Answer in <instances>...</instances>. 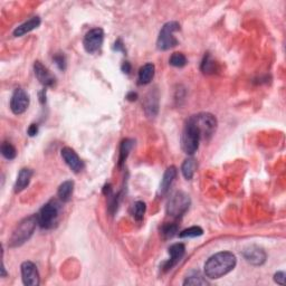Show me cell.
<instances>
[{"label":"cell","instance_id":"cell-1","mask_svg":"<svg viewBox=\"0 0 286 286\" xmlns=\"http://www.w3.org/2000/svg\"><path fill=\"white\" fill-rule=\"evenodd\" d=\"M237 259L230 251H220L212 255L205 264V275L210 280H217L235 268Z\"/></svg>","mask_w":286,"mask_h":286},{"label":"cell","instance_id":"cell-2","mask_svg":"<svg viewBox=\"0 0 286 286\" xmlns=\"http://www.w3.org/2000/svg\"><path fill=\"white\" fill-rule=\"evenodd\" d=\"M37 225V215L29 216L27 218L22 219L21 222L17 225L16 228H15L13 231V234L10 236L9 246L18 247L21 246L22 244H25L33 236Z\"/></svg>","mask_w":286,"mask_h":286},{"label":"cell","instance_id":"cell-3","mask_svg":"<svg viewBox=\"0 0 286 286\" xmlns=\"http://www.w3.org/2000/svg\"><path fill=\"white\" fill-rule=\"evenodd\" d=\"M62 208L57 200H51L45 204L38 212V226L43 229H52L54 228L59 219V213Z\"/></svg>","mask_w":286,"mask_h":286},{"label":"cell","instance_id":"cell-4","mask_svg":"<svg viewBox=\"0 0 286 286\" xmlns=\"http://www.w3.org/2000/svg\"><path fill=\"white\" fill-rule=\"evenodd\" d=\"M199 131L201 139L208 140L213 135L217 129V119L210 113H198L188 119Z\"/></svg>","mask_w":286,"mask_h":286},{"label":"cell","instance_id":"cell-5","mask_svg":"<svg viewBox=\"0 0 286 286\" xmlns=\"http://www.w3.org/2000/svg\"><path fill=\"white\" fill-rule=\"evenodd\" d=\"M201 140L203 139H201L199 131H198L191 122L187 120V123L185 125L184 132H182L181 136L182 150L187 154L192 155L198 150V148H199V143Z\"/></svg>","mask_w":286,"mask_h":286},{"label":"cell","instance_id":"cell-6","mask_svg":"<svg viewBox=\"0 0 286 286\" xmlns=\"http://www.w3.org/2000/svg\"><path fill=\"white\" fill-rule=\"evenodd\" d=\"M180 30V25L177 21H169L163 25L159 33L157 47L160 51H168L178 45V39L174 36L175 32Z\"/></svg>","mask_w":286,"mask_h":286},{"label":"cell","instance_id":"cell-7","mask_svg":"<svg viewBox=\"0 0 286 286\" xmlns=\"http://www.w3.org/2000/svg\"><path fill=\"white\" fill-rule=\"evenodd\" d=\"M190 198L188 194L184 191H177L170 197L167 206L168 215L173 217V218H180L182 215H185L186 211L189 209Z\"/></svg>","mask_w":286,"mask_h":286},{"label":"cell","instance_id":"cell-8","mask_svg":"<svg viewBox=\"0 0 286 286\" xmlns=\"http://www.w3.org/2000/svg\"><path fill=\"white\" fill-rule=\"evenodd\" d=\"M104 41V32L102 28H93L86 33L83 39L84 48L90 54L100 52Z\"/></svg>","mask_w":286,"mask_h":286},{"label":"cell","instance_id":"cell-9","mask_svg":"<svg viewBox=\"0 0 286 286\" xmlns=\"http://www.w3.org/2000/svg\"><path fill=\"white\" fill-rule=\"evenodd\" d=\"M29 102H30L29 95L25 90L22 89L15 90V92L10 100V110L13 111L14 114L19 115V114H22L24 112H26V110H27L29 106Z\"/></svg>","mask_w":286,"mask_h":286},{"label":"cell","instance_id":"cell-10","mask_svg":"<svg viewBox=\"0 0 286 286\" xmlns=\"http://www.w3.org/2000/svg\"><path fill=\"white\" fill-rule=\"evenodd\" d=\"M21 277L22 283L26 286H38L39 285V273H38L36 265L32 262H24L21 264Z\"/></svg>","mask_w":286,"mask_h":286},{"label":"cell","instance_id":"cell-11","mask_svg":"<svg viewBox=\"0 0 286 286\" xmlns=\"http://www.w3.org/2000/svg\"><path fill=\"white\" fill-rule=\"evenodd\" d=\"M60 154H62V158L65 163L71 168V170L73 171V172L78 173L84 169L83 161L72 148H63L62 151H60Z\"/></svg>","mask_w":286,"mask_h":286},{"label":"cell","instance_id":"cell-12","mask_svg":"<svg viewBox=\"0 0 286 286\" xmlns=\"http://www.w3.org/2000/svg\"><path fill=\"white\" fill-rule=\"evenodd\" d=\"M244 258L246 259L249 264L254 266H261L266 262V253L264 249L258 246H249L243 251Z\"/></svg>","mask_w":286,"mask_h":286},{"label":"cell","instance_id":"cell-13","mask_svg":"<svg viewBox=\"0 0 286 286\" xmlns=\"http://www.w3.org/2000/svg\"><path fill=\"white\" fill-rule=\"evenodd\" d=\"M34 72L38 81L43 84L45 87H53L56 84V78L46 66H44L40 62H35L34 64Z\"/></svg>","mask_w":286,"mask_h":286},{"label":"cell","instance_id":"cell-14","mask_svg":"<svg viewBox=\"0 0 286 286\" xmlns=\"http://www.w3.org/2000/svg\"><path fill=\"white\" fill-rule=\"evenodd\" d=\"M186 253V247L184 244L178 243V244H173L169 247V254H170V259L168 261L165 266H163V270L165 272H168L171 268L173 267L180 262V259L185 256Z\"/></svg>","mask_w":286,"mask_h":286},{"label":"cell","instance_id":"cell-15","mask_svg":"<svg viewBox=\"0 0 286 286\" xmlns=\"http://www.w3.org/2000/svg\"><path fill=\"white\" fill-rule=\"evenodd\" d=\"M177 168L171 166L168 168L166 170V172L163 173V177H162V180L160 182V187H159V190H158V194L160 196H163V194H166L168 191H169L170 187L172 186L174 179L177 178Z\"/></svg>","mask_w":286,"mask_h":286},{"label":"cell","instance_id":"cell-16","mask_svg":"<svg viewBox=\"0 0 286 286\" xmlns=\"http://www.w3.org/2000/svg\"><path fill=\"white\" fill-rule=\"evenodd\" d=\"M144 111L148 116H155L159 111V93L158 91H150L144 100Z\"/></svg>","mask_w":286,"mask_h":286},{"label":"cell","instance_id":"cell-17","mask_svg":"<svg viewBox=\"0 0 286 286\" xmlns=\"http://www.w3.org/2000/svg\"><path fill=\"white\" fill-rule=\"evenodd\" d=\"M34 174V171L29 168H22V169L19 171L16 184H15V192H21L22 190L26 189L29 185L30 180H32V177Z\"/></svg>","mask_w":286,"mask_h":286},{"label":"cell","instance_id":"cell-18","mask_svg":"<svg viewBox=\"0 0 286 286\" xmlns=\"http://www.w3.org/2000/svg\"><path fill=\"white\" fill-rule=\"evenodd\" d=\"M39 25H40V18L38 16L32 17L30 19H28L27 21H25L24 24L19 25L18 27L14 30V36L15 37L24 36L29 32H32V30L36 29Z\"/></svg>","mask_w":286,"mask_h":286},{"label":"cell","instance_id":"cell-19","mask_svg":"<svg viewBox=\"0 0 286 286\" xmlns=\"http://www.w3.org/2000/svg\"><path fill=\"white\" fill-rule=\"evenodd\" d=\"M154 71H155V67L152 63H148L146 65H143L139 71L138 81L140 85H147V84L150 83L154 76Z\"/></svg>","mask_w":286,"mask_h":286},{"label":"cell","instance_id":"cell-20","mask_svg":"<svg viewBox=\"0 0 286 286\" xmlns=\"http://www.w3.org/2000/svg\"><path fill=\"white\" fill-rule=\"evenodd\" d=\"M73 191H74V182L72 180H67V181H64L63 184L59 186L57 194H58V198L60 201H63V203H67V201L71 200L72 196H73Z\"/></svg>","mask_w":286,"mask_h":286},{"label":"cell","instance_id":"cell-21","mask_svg":"<svg viewBox=\"0 0 286 286\" xmlns=\"http://www.w3.org/2000/svg\"><path fill=\"white\" fill-rule=\"evenodd\" d=\"M134 140L132 139H124L121 142L120 146V157H119V167L123 166V163L127 161L130 152L132 151L133 147H134Z\"/></svg>","mask_w":286,"mask_h":286},{"label":"cell","instance_id":"cell-22","mask_svg":"<svg viewBox=\"0 0 286 286\" xmlns=\"http://www.w3.org/2000/svg\"><path fill=\"white\" fill-rule=\"evenodd\" d=\"M197 169V161L196 159L193 158H188L185 160V162L182 163L181 167V171L184 177L187 179V180H191L194 172H196Z\"/></svg>","mask_w":286,"mask_h":286},{"label":"cell","instance_id":"cell-23","mask_svg":"<svg viewBox=\"0 0 286 286\" xmlns=\"http://www.w3.org/2000/svg\"><path fill=\"white\" fill-rule=\"evenodd\" d=\"M209 282L206 280L199 272H192L186 277L184 285H208Z\"/></svg>","mask_w":286,"mask_h":286},{"label":"cell","instance_id":"cell-24","mask_svg":"<svg viewBox=\"0 0 286 286\" xmlns=\"http://www.w3.org/2000/svg\"><path fill=\"white\" fill-rule=\"evenodd\" d=\"M216 66H217L216 62L211 58L210 54L207 53L204 57L203 63H201V67H200L201 71H203L205 74H212L215 73V71L217 70Z\"/></svg>","mask_w":286,"mask_h":286},{"label":"cell","instance_id":"cell-25","mask_svg":"<svg viewBox=\"0 0 286 286\" xmlns=\"http://www.w3.org/2000/svg\"><path fill=\"white\" fill-rule=\"evenodd\" d=\"M160 231H161L163 239H171L177 235L178 226L175 224L168 223V224L162 225V227L160 228Z\"/></svg>","mask_w":286,"mask_h":286},{"label":"cell","instance_id":"cell-26","mask_svg":"<svg viewBox=\"0 0 286 286\" xmlns=\"http://www.w3.org/2000/svg\"><path fill=\"white\" fill-rule=\"evenodd\" d=\"M146 210H147L146 204H144L143 201H136L132 207V216L134 217L136 222H141V220L143 219Z\"/></svg>","mask_w":286,"mask_h":286},{"label":"cell","instance_id":"cell-27","mask_svg":"<svg viewBox=\"0 0 286 286\" xmlns=\"http://www.w3.org/2000/svg\"><path fill=\"white\" fill-rule=\"evenodd\" d=\"M0 150H1V154L3 155V158H6L7 160H14L17 155L16 149H15L13 144L10 142H7V141L1 144V149Z\"/></svg>","mask_w":286,"mask_h":286},{"label":"cell","instance_id":"cell-28","mask_svg":"<svg viewBox=\"0 0 286 286\" xmlns=\"http://www.w3.org/2000/svg\"><path fill=\"white\" fill-rule=\"evenodd\" d=\"M204 234L203 228L199 226H192L190 228H187V229L182 230L180 234H179V237L180 238H191V237H198V236H201Z\"/></svg>","mask_w":286,"mask_h":286},{"label":"cell","instance_id":"cell-29","mask_svg":"<svg viewBox=\"0 0 286 286\" xmlns=\"http://www.w3.org/2000/svg\"><path fill=\"white\" fill-rule=\"evenodd\" d=\"M169 63L174 67H184L187 64V57L182 53H173L170 57Z\"/></svg>","mask_w":286,"mask_h":286},{"label":"cell","instance_id":"cell-30","mask_svg":"<svg viewBox=\"0 0 286 286\" xmlns=\"http://www.w3.org/2000/svg\"><path fill=\"white\" fill-rule=\"evenodd\" d=\"M53 59H54L55 64L60 71H65V68H66V58H65V56L63 54L58 53V54H56L53 57Z\"/></svg>","mask_w":286,"mask_h":286},{"label":"cell","instance_id":"cell-31","mask_svg":"<svg viewBox=\"0 0 286 286\" xmlns=\"http://www.w3.org/2000/svg\"><path fill=\"white\" fill-rule=\"evenodd\" d=\"M285 273L284 272H277L275 275H274V281L276 282L277 284L280 285H284L285 284Z\"/></svg>","mask_w":286,"mask_h":286},{"label":"cell","instance_id":"cell-32","mask_svg":"<svg viewBox=\"0 0 286 286\" xmlns=\"http://www.w3.org/2000/svg\"><path fill=\"white\" fill-rule=\"evenodd\" d=\"M27 133L29 136H35L38 133V125L37 124H30L27 130Z\"/></svg>","mask_w":286,"mask_h":286},{"label":"cell","instance_id":"cell-33","mask_svg":"<svg viewBox=\"0 0 286 286\" xmlns=\"http://www.w3.org/2000/svg\"><path fill=\"white\" fill-rule=\"evenodd\" d=\"M113 49H114V51H116V52H123V53H125L124 45H123V43H122L121 39H117L115 41V43H114Z\"/></svg>","mask_w":286,"mask_h":286},{"label":"cell","instance_id":"cell-34","mask_svg":"<svg viewBox=\"0 0 286 286\" xmlns=\"http://www.w3.org/2000/svg\"><path fill=\"white\" fill-rule=\"evenodd\" d=\"M121 70H122V72H123V73L129 74L130 72H131V64H130L129 62H124L123 65H122Z\"/></svg>","mask_w":286,"mask_h":286},{"label":"cell","instance_id":"cell-35","mask_svg":"<svg viewBox=\"0 0 286 286\" xmlns=\"http://www.w3.org/2000/svg\"><path fill=\"white\" fill-rule=\"evenodd\" d=\"M127 98H128L129 101H131V102L136 101V98H138V94L134 93V92H130L127 95Z\"/></svg>","mask_w":286,"mask_h":286},{"label":"cell","instance_id":"cell-36","mask_svg":"<svg viewBox=\"0 0 286 286\" xmlns=\"http://www.w3.org/2000/svg\"><path fill=\"white\" fill-rule=\"evenodd\" d=\"M39 96H40V102H41V103H45V102H46V98H45V90L41 91L40 94H39Z\"/></svg>","mask_w":286,"mask_h":286}]
</instances>
